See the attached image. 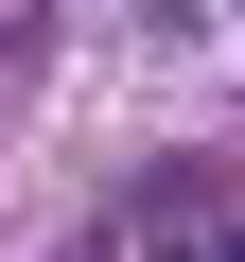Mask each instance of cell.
<instances>
[{
  "mask_svg": "<svg viewBox=\"0 0 245 262\" xmlns=\"http://www.w3.org/2000/svg\"><path fill=\"white\" fill-rule=\"evenodd\" d=\"M158 262H210V245H158Z\"/></svg>",
  "mask_w": 245,
  "mask_h": 262,
  "instance_id": "obj_1",
  "label": "cell"
}]
</instances>
